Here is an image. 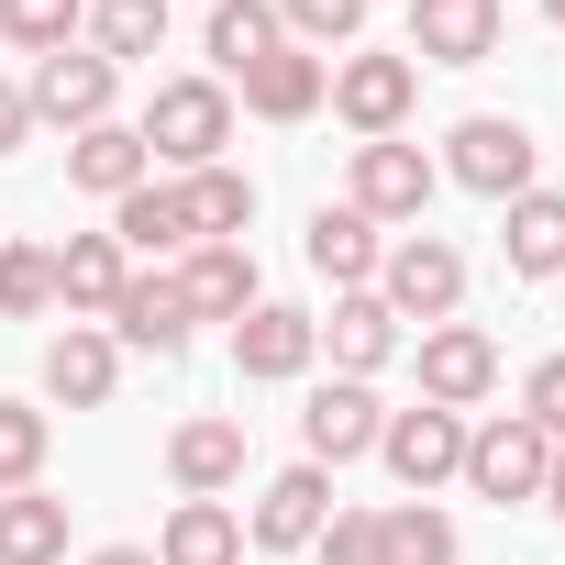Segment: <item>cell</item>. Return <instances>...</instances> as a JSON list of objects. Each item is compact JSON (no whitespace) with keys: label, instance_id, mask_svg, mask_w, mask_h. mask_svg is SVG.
<instances>
[{"label":"cell","instance_id":"8d00e7d4","mask_svg":"<svg viewBox=\"0 0 565 565\" xmlns=\"http://www.w3.org/2000/svg\"><path fill=\"white\" fill-rule=\"evenodd\" d=\"M23 134H34V111H23V89L0 78V156H23Z\"/></svg>","mask_w":565,"mask_h":565},{"label":"cell","instance_id":"4316f807","mask_svg":"<svg viewBox=\"0 0 565 565\" xmlns=\"http://www.w3.org/2000/svg\"><path fill=\"white\" fill-rule=\"evenodd\" d=\"M0 565H67V499H45V488L0 499Z\"/></svg>","mask_w":565,"mask_h":565},{"label":"cell","instance_id":"d6a6232c","mask_svg":"<svg viewBox=\"0 0 565 565\" xmlns=\"http://www.w3.org/2000/svg\"><path fill=\"white\" fill-rule=\"evenodd\" d=\"M0 34H12L23 56H56L89 34V0H0Z\"/></svg>","mask_w":565,"mask_h":565},{"label":"cell","instance_id":"4dcf8cb0","mask_svg":"<svg viewBox=\"0 0 565 565\" xmlns=\"http://www.w3.org/2000/svg\"><path fill=\"white\" fill-rule=\"evenodd\" d=\"M56 311V244H0V322Z\"/></svg>","mask_w":565,"mask_h":565},{"label":"cell","instance_id":"83f0119b","mask_svg":"<svg viewBox=\"0 0 565 565\" xmlns=\"http://www.w3.org/2000/svg\"><path fill=\"white\" fill-rule=\"evenodd\" d=\"M178 189H189L200 244H244V222H255V178H244V167H189Z\"/></svg>","mask_w":565,"mask_h":565},{"label":"cell","instance_id":"d590c367","mask_svg":"<svg viewBox=\"0 0 565 565\" xmlns=\"http://www.w3.org/2000/svg\"><path fill=\"white\" fill-rule=\"evenodd\" d=\"M521 422H532L543 444H565V355H543V366L521 377Z\"/></svg>","mask_w":565,"mask_h":565},{"label":"cell","instance_id":"ba28073f","mask_svg":"<svg viewBox=\"0 0 565 565\" xmlns=\"http://www.w3.org/2000/svg\"><path fill=\"white\" fill-rule=\"evenodd\" d=\"M377 455H388V477H399L411 499H433L444 477H466V411H433V399H411V411H388Z\"/></svg>","mask_w":565,"mask_h":565},{"label":"cell","instance_id":"d6986e66","mask_svg":"<svg viewBox=\"0 0 565 565\" xmlns=\"http://www.w3.org/2000/svg\"><path fill=\"white\" fill-rule=\"evenodd\" d=\"M122 388V344L100 333V322H67L56 344H45V399H67V411H100Z\"/></svg>","mask_w":565,"mask_h":565},{"label":"cell","instance_id":"9c48e42d","mask_svg":"<svg viewBox=\"0 0 565 565\" xmlns=\"http://www.w3.org/2000/svg\"><path fill=\"white\" fill-rule=\"evenodd\" d=\"M189 333H200V311L178 289V266H134L122 300H111V344L122 355H189Z\"/></svg>","mask_w":565,"mask_h":565},{"label":"cell","instance_id":"484cf974","mask_svg":"<svg viewBox=\"0 0 565 565\" xmlns=\"http://www.w3.org/2000/svg\"><path fill=\"white\" fill-rule=\"evenodd\" d=\"M211 67H222V89L255 67V56H277V45H289V34H277V0H211Z\"/></svg>","mask_w":565,"mask_h":565},{"label":"cell","instance_id":"d4e9b609","mask_svg":"<svg viewBox=\"0 0 565 565\" xmlns=\"http://www.w3.org/2000/svg\"><path fill=\"white\" fill-rule=\"evenodd\" d=\"M145 554H156V565H244V521H233L222 499H178Z\"/></svg>","mask_w":565,"mask_h":565},{"label":"cell","instance_id":"2e32d148","mask_svg":"<svg viewBox=\"0 0 565 565\" xmlns=\"http://www.w3.org/2000/svg\"><path fill=\"white\" fill-rule=\"evenodd\" d=\"M311 333L333 344V377H377V366L399 355V333H411V322H399L377 289H333V311H311Z\"/></svg>","mask_w":565,"mask_h":565},{"label":"cell","instance_id":"ffe728a7","mask_svg":"<svg viewBox=\"0 0 565 565\" xmlns=\"http://www.w3.org/2000/svg\"><path fill=\"white\" fill-rule=\"evenodd\" d=\"M178 289H189V311L200 322H244L266 289H255V244H189L178 255Z\"/></svg>","mask_w":565,"mask_h":565},{"label":"cell","instance_id":"e0dca14e","mask_svg":"<svg viewBox=\"0 0 565 565\" xmlns=\"http://www.w3.org/2000/svg\"><path fill=\"white\" fill-rule=\"evenodd\" d=\"M167 477H178V499H222V488H244V422L189 411V422L167 433Z\"/></svg>","mask_w":565,"mask_h":565},{"label":"cell","instance_id":"5bb4252c","mask_svg":"<svg viewBox=\"0 0 565 565\" xmlns=\"http://www.w3.org/2000/svg\"><path fill=\"white\" fill-rule=\"evenodd\" d=\"M377 433H388V411H377V388H366V377H322V388H311V411H300L311 466H355V455H377Z\"/></svg>","mask_w":565,"mask_h":565},{"label":"cell","instance_id":"44dd1931","mask_svg":"<svg viewBox=\"0 0 565 565\" xmlns=\"http://www.w3.org/2000/svg\"><path fill=\"white\" fill-rule=\"evenodd\" d=\"M122 277H134V255H122L111 233H67V244H56V300H67V322H111Z\"/></svg>","mask_w":565,"mask_h":565},{"label":"cell","instance_id":"603a6c76","mask_svg":"<svg viewBox=\"0 0 565 565\" xmlns=\"http://www.w3.org/2000/svg\"><path fill=\"white\" fill-rule=\"evenodd\" d=\"M377 255H388V233H377L355 200H322V211H311V266L333 277V289H377Z\"/></svg>","mask_w":565,"mask_h":565},{"label":"cell","instance_id":"8fae6325","mask_svg":"<svg viewBox=\"0 0 565 565\" xmlns=\"http://www.w3.org/2000/svg\"><path fill=\"white\" fill-rule=\"evenodd\" d=\"M311 355H322V333H311V311H289V300H255V311L233 322V377H255V388L311 377Z\"/></svg>","mask_w":565,"mask_h":565},{"label":"cell","instance_id":"836d02e7","mask_svg":"<svg viewBox=\"0 0 565 565\" xmlns=\"http://www.w3.org/2000/svg\"><path fill=\"white\" fill-rule=\"evenodd\" d=\"M277 34L311 45V56H333V45L366 34V0H277Z\"/></svg>","mask_w":565,"mask_h":565},{"label":"cell","instance_id":"6da1fadb","mask_svg":"<svg viewBox=\"0 0 565 565\" xmlns=\"http://www.w3.org/2000/svg\"><path fill=\"white\" fill-rule=\"evenodd\" d=\"M145 156H167L178 178L189 167H222V145H233V89L222 78H156V100H145Z\"/></svg>","mask_w":565,"mask_h":565},{"label":"cell","instance_id":"7c38bea8","mask_svg":"<svg viewBox=\"0 0 565 565\" xmlns=\"http://www.w3.org/2000/svg\"><path fill=\"white\" fill-rule=\"evenodd\" d=\"M510 34L499 0H411V67H488Z\"/></svg>","mask_w":565,"mask_h":565},{"label":"cell","instance_id":"52a82bcc","mask_svg":"<svg viewBox=\"0 0 565 565\" xmlns=\"http://www.w3.org/2000/svg\"><path fill=\"white\" fill-rule=\"evenodd\" d=\"M322 521H333V466H277L266 488H255V521H244V543L255 554H311L322 543Z\"/></svg>","mask_w":565,"mask_h":565},{"label":"cell","instance_id":"f35d334b","mask_svg":"<svg viewBox=\"0 0 565 565\" xmlns=\"http://www.w3.org/2000/svg\"><path fill=\"white\" fill-rule=\"evenodd\" d=\"M89 565H156V554H145V543H100Z\"/></svg>","mask_w":565,"mask_h":565},{"label":"cell","instance_id":"f1b7e54d","mask_svg":"<svg viewBox=\"0 0 565 565\" xmlns=\"http://www.w3.org/2000/svg\"><path fill=\"white\" fill-rule=\"evenodd\" d=\"M156 45H167V0H89V56L134 67V56H156Z\"/></svg>","mask_w":565,"mask_h":565},{"label":"cell","instance_id":"cb8c5ba5","mask_svg":"<svg viewBox=\"0 0 565 565\" xmlns=\"http://www.w3.org/2000/svg\"><path fill=\"white\" fill-rule=\"evenodd\" d=\"M499 255L510 277H565V189H521L499 211Z\"/></svg>","mask_w":565,"mask_h":565},{"label":"cell","instance_id":"7a4b0ae2","mask_svg":"<svg viewBox=\"0 0 565 565\" xmlns=\"http://www.w3.org/2000/svg\"><path fill=\"white\" fill-rule=\"evenodd\" d=\"M444 178L510 211L521 189H543V145H532V122H510V111H466V122L444 134Z\"/></svg>","mask_w":565,"mask_h":565},{"label":"cell","instance_id":"4fadbf2b","mask_svg":"<svg viewBox=\"0 0 565 565\" xmlns=\"http://www.w3.org/2000/svg\"><path fill=\"white\" fill-rule=\"evenodd\" d=\"M411 366H422V399H433V411H477V399L499 388V344H488L477 322H433Z\"/></svg>","mask_w":565,"mask_h":565},{"label":"cell","instance_id":"5b68a950","mask_svg":"<svg viewBox=\"0 0 565 565\" xmlns=\"http://www.w3.org/2000/svg\"><path fill=\"white\" fill-rule=\"evenodd\" d=\"M433 189H444V167L422 156V145H399V134H377V145H355V178H344V200L388 233V222H411L422 233V211H433Z\"/></svg>","mask_w":565,"mask_h":565},{"label":"cell","instance_id":"ab89813d","mask_svg":"<svg viewBox=\"0 0 565 565\" xmlns=\"http://www.w3.org/2000/svg\"><path fill=\"white\" fill-rule=\"evenodd\" d=\"M543 23H565V0H543Z\"/></svg>","mask_w":565,"mask_h":565},{"label":"cell","instance_id":"30bf717a","mask_svg":"<svg viewBox=\"0 0 565 565\" xmlns=\"http://www.w3.org/2000/svg\"><path fill=\"white\" fill-rule=\"evenodd\" d=\"M322 100H333V122H355V134L377 145V134H399V122H411L422 67H411V56H333V89H322Z\"/></svg>","mask_w":565,"mask_h":565},{"label":"cell","instance_id":"1f68e13d","mask_svg":"<svg viewBox=\"0 0 565 565\" xmlns=\"http://www.w3.org/2000/svg\"><path fill=\"white\" fill-rule=\"evenodd\" d=\"M45 444H56V422H45L34 399H0V499H12V488H45Z\"/></svg>","mask_w":565,"mask_h":565},{"label":"cell","instance_id":"7402d4cb","mask_svg":"<svg viewBox=\"0 0 565 565\" xmlns=\"http://www.w3.org/2000/svg\"><path fill=\"white\" fill-rule=\"evenodd\" d=\"M145 178H156V156H145L134 122H89V134H67V189L122 200V189H145Z\"/></svg>","mask_w":565,"mask_h":565},{"label":"cell","instance_id":"f546056e","mask_svg":"<svg viewBox=\"0 0 565 565\" xmlns=\"http://www.w3.org/2000/svg\"><path fill=\"white\" fill-rule=\"evenodd\" d=\"M377 554L388 565H455V521L433 499H399V510H377Z\"/></svg>","mask_w":565,"mask_h":565},{"label":"cell","instance_id":"74e56055","mask_svg":"<svg viewBox=\"0 0 565 565\" xmlns=\"http://www.w3.org/2000/svg\"><path fill=\"white\" fill-rule=\"evenodd\" d=\"M543 510L565 521V444H554V466H543Z\"/></svg>","mask_w":565,"mask_h":565},{"label":"cell","instance_id":"277c9868","mask_svg":"<svg viewBox=\"0 0 565 565\" xmlns=\"http://www.w3.org/2000/svg\"><path fill=\"white\" fill-rule=\"evenodd\" d=\"M543 466H554V444H543L521 411H488V422H466V488H477L488 510H521V499H543Z\"/></svg>","mask_w":565,"mask_h":565},{"label":"cell","instance_id":"e575fe53","mask_svg":"<svg viewBox=\"0 0 565 565\" xmlns=\"http://www.w3.org/2000/svg\"><path fill=\"white\" fill-rule=\"evenodd\" d=\"M311 554H322V565H388V554H377V510H333Z\"/></svg>","mask_w":565,"mask_h":565},{"label":"cell","instance_id":"60d3db41","mask_svg":"<svg viewBox=\"0 0 565 565\" xmlns=\"http://www.w3.org/2000/svg\"><path fill=\"white\" fill-rule=\"evenodd\" d=\"M167 12H178V0H167Z\"/></svg>","mask_w":565,"mask_h":565},{"label":"cell","instance_id":"8992f818","mask_svg":"<svg viewBox=\"0 0 565 565\" xmlns=\"http://www.w3.org/2000/svg\"><path fill=\"white\" fill-rule=\"evenodd\" d=\"M111 89H122V67H111V56L56 45V56H34L23 111H34V122H56V134H89V122H111Z\"/></svg>","mask_w":565,"mask_h":565},{"label":"cell","instance_id":"9a60e30c","mask_svg":"<svg viewBox=\"0 0 565 565\" xmlns=\"http://www.w3.org/2000/svg\"><path fill=\"white\" fill-rule=\"evenodd\" d=\"M111 244H122L134 266H167V255H189V244H200V222H189V189H178V178H145V189H122V200H111Z\"/></svg>","mask_w":565,"mask_h":565},{"label":"cell","instance_id":"3957f363","mask_svg":"<svg viewBox=\"0 0 565 565\" xmlns=\"http://www.w3.org/2000/svg\"><path fill=\"white\" fill-rule=\"evenodd\" d=\"M377 300H388L399 322H422V333L455 322V311H466V255H455L444 233H399V244L377 255Z\"/></svg>","mask_w":565,"mask_h":565},{"label":"cell","instance_id":"ac0fdd59","mask_svg":"<svg viewBox=\"0 0 565 565\" xmlns=\"http://www.w3.org/2000/svg\"><path fill=\"white\" fill-rule=\"evenodd\" d=\"M233 89H244V111H255V122H311V111H322V89H333V56L277 45V56H255Z\"/></svg>","mask_w":565,"mask_h":565}]
</instances>
